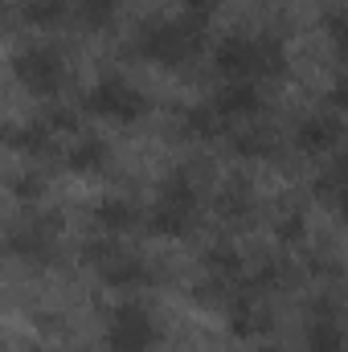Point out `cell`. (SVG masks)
I'll list each match as a JSON object with an SVG mask.
<instances>
[{
    "mask_svg": "<svg viewBox=\"0 0 348 352\" xmlns=\"http://www.w3.org/2000/svg\"><path fill=\"white\" fill-rule=\"evenodd\" d=\"M41 192H45V176H37V173L12 176V197H17V201L33 205V201H41Z\"/></svg>",
    "mask_w": 348,
    "mask_h": 352,
    "instance_id": "23",
    "label": "cell"
},
{
    "mask_svg": "<svg viewBox=\"0 0 348 352\" xmlns=\"http://www.w3.org/2000/svg\"><path fill=\"white\" fill-rule=\"evenodd\" d=\"M340 135H345L340 115H336V111H316V115H307V119L295 127V148H299L303 156H324V152H332V148L340 144Z\"/></svg>",
    "mask_w": 348,
    "mask_h": 352,
    "instance_id": "7",
    "label": "cell"
},
{
    "mask_svg": "<svg viewBox=\"0 0 348 352\" xmlns=\"http://www.w3.org/2000/svg\"><path fill=\"white\" fill-rule=\"evenodd\" d=\"M197 221V184L184 173H173L160 184V197L148 213V230L160 238H184Z\"/></svg>",
    "mask_w": 348,
    "mask_h": 352,
    "instance_id": "2",
    "label": "cell"
},
{
    "mask_svg": "<svg viewBox=\"0 0 348 352\" xmlns=\"http://www.w3.org/2000/svg\"><path fill=\"white\" fill-rule=\"evenodd\" d=\"M83 111L98 115V119H115V123H135V119H144L148 98L123 78H98L83 98Z\"/></svg>",
    "mask_w": 348,
    "mask_h": 352,
    "instance_id": "5",
    "label": "cell"
},
{
    "mask_svg": "<svg viewBox=\"0 0 348 352\" xmlns=\"http://www.w3.org/2000/svg\"><path fill=\"white\" fill-rule=\"evenodd\" d=\"M94 270H98V278H102L107 287H140V283H152L148 263H144V258H135V254H127L123 246H119L115 254H107Z\"/></svg>",
    "mask_w": 348,
    "mask_h": 352,
    "instance_id": "10",
    "label": "cell"
},
{
    "mask_svg": "<svg viewBox=\"0 0 348 352\" xmlns=\"http://www.w3.org/2000/svg\"><path fill=\"white\" fill-rule=\"evenodd\" d=\"M66 168H74V173H102L107 168V144L98 140V135H78L74 144H70V152H66Z\"/></svg>",
    "mask_w": 348,
    "mask_h": 352,
    "instance_id": "14",
    "label": "cell"
},
{
    "mask_svg": "<svg viewBox=\"0 0 348 352\" xmlns=\"http://www.w3.org/2000/svg\"><path fill=\"white\" fill-rule=\"evenodd\" d=\"M205 50V25L180 16V21H152L135 33V54L156 62V66H184Z\"/></svg>",
    "mask_w": 348,
    "mask_h": 352,
    "instance_id": "1",
    "label": "cell"
},
{
    "mask_svg": "<svg viewBox=\"0 0 348 352\" xmlns=\"http://www.w3.org/2000/svg\"><path fill=\"white\" fill-rule=\"evenodd\" d=\"M234 152L250 156V160H266V156H274V135L270 131H242L234 140Z\"/></svg>",
    "mask_w": 348,
    "mask_h": 352,
    "instance_id": "20",
    "label": "cell"
},
{
    "mask_svg": "<svg viewBox=\"0 0 348 352\" xmlns=\"http://www.w3.org/2000/svg\"><path fill=\"white\" fill-rule=\"evenodd\" d=\"M213 66L230 82H254V41L250 37H226L213 50Z\"/></svg>",
    "mask_w": 348,
    "mask_h": 352,
    "instance_id": "8",
    "label": "cell"
},
{
    "mask_svg": "<svg viewBox=\"0 0 348 352\" xmlns=\"http://www.w3.org/2000/svg\"><path fill=\"white\" fill-rule=\"evenodd\" d=\"M58 230H62V217L58 213H25L12 230H8V254H17L21 263H54V250H58Z\"/></svg>",
    "mask_w": 348,
    "mask_h": 352,
    "instance_id": "3",
    "label": "cell"
},
{
    "mask_svg": "<svg viewBox=\"0 0 348 352\" xmlns=\"http://www.w3.org/2000/svg\"><path fill=\"white\" fill-rule=\"evenodd\" d=\"M156 344H160V328L144 303H123L111 311L107 352H152Z\"/></svg>",
    "mask_w": 348,
    "mask_h": 352,
    "instance_id": "4",
    "label": "cell"
},
{
    "mask_svg": "<svg viewBox=\"0 0 348 352\" xmlns=\"http://www.w3.org/2000/svg\"><path fill=\"white\" fill-rule=\"evenodd\" d=\"M213 111L230 123V119H250L262 111V94L254 82H226L213 94Z\"/></svg>",
    "mask_w": 348,
    "mask_h": 352,
    "instance_id": "11",
    "label": "cell"
},
{
    "mask_svg": "<svg viewBox=\"0 0 348 352\" xmlns=\"http://www.w3.org/2000/svg\"><path fill=\"white\" fill-rule=\"evenodd\" d=\"M201 263H205V274H213V278H226V283H242V274H246L242 254H238L230 242H217V246H209Z\"/></svg>",
    "mask_w": 348,
    "mask_h": 352,
    "instance_id": "15",
    "label": "cell"
},
{
    "mask_svg": "<svg viewBox=\"0 0 348 352\" xmlns=\"http://www.w3.org/2000/svg\"><path fill=\"white\" fill-rule=\"evenodd\" d=\"M0 144L8 152H25V156H45L54 152V131L33 119V123H21V127H0Z\"/></svg>",
    "mask_w": 348,
    "mask_h": 352,
    "instance_id": "12",
    "label": "cell"
},
{
    "mask_svg": "<svg viewBox=\"0 0 348 352\" xmlns=\"http://www.w3.org/2000/svg\"><path fill=\"white\" fill-rule=\"evenodd\" d=\"M226 119L213 111V102H201V107H188V115H184V135H193V140H217V135H226Z\"/></svg>",
    "mask_w": 348,
    "mask_h": 352,
    "instance_id": "18",
    "label": "cell"
},
{
    "mask_svg": "<svg viewBox=\"0 0 348 352\" xmlns=\"http://www.w3.org/2000/svg\"><path fill=\"white\" fill-rule=\"evenodd\" d=\"M94 217H98V226H102L107 234H127V230L140 221V209H135L127 197H107V201L94 209Z\"/></svg>",
    "mask_w": 348,
    "mask_h": 352,
    "instance_id": "16",
    "label": "cell"
},
{
    "mask_svg": "<svg viewBox=\"0 0 348 352\" xmlns=\"http://www.w3.org/2000/svg\"><path fill=\"white\" fill-rule=\"evenodd\" d=\"M12 74L21 78L25 90L45 98V94H58L62 78H66V62H62V54L54 45H29V50H21L12 58Z\"/></svg>",
    "mask_w": 348,
    "mask_h": 352,
    "instance_id": "6",
    "label": "cell"
},
{
    "mask_svg": "<svg viewBox=\"0 0 348 352\" xmlns=\"http://www.w3.org/2000/svg\"><path fill=\"white\" fill-rule=\"evenodd\" d=\"M259 352H274V349H259Z\"/></svg>",
    "mask_w": 348,
    "mask_h": 352,
    "instance_id": "27",
    "label": "cell"
},
{
    "mask_svg": "<svg viewBox=\"0 0 348 352\" xmlns=\"http://www.w3.org/2000/svg\"><path fill=\"white\" fill-rule=\"evenodd\" d=\"M25 21L29 25H41V29H54L66 21V0H25Z\"/></svg>",
    "mask_w": 348,
    "mask_h": 352,
    "instance_id": "19",
    "label": "cell"
},
{
    "mask_svg": "<svg viewBox=\"0 0 348 352\" xmlns=\"http://www.w3.org/2000/svg\"><path fill=\"white\" fill-rule=\"evenodd\" d=\"M217 4H221V0H184V16L197 21V25H205V21L217 12Z\"/></svg>",
    "mask_w": 348,
    "mask_h": 352,
    "instance_id": "25",
    "label": "cell"
},
{
    "mask_svg": "<svg viewBox=\"0 0 348 352\" xmlns=\"http://www.w3.org/2000/svg\"><path fill=\"white\" fill-rule=\"evenodd\" d=\"M230 303H234V307H230V328H234V336L254 340L262 332H270V311L250 299V291H238Z\"/></svg>",
    "mask_w": 348,
    "mask_h": 352,
    "instance_id": "13",
    "label": "cell"
},
{
    "mask_svg": "<svg viewBox=\"0 0 348 352\" xmlns=\"http://www.w3.org/2000/svg\"><path fill=\"white\" fill-rule=\"evenodd\" d=\"M250 201H254L250 188L238 180V184H230V188L221 192V213H226V217H246V213H250Z\"/></svg>",
    "mask_w": 348,
    "mask_h": 352,
    "instance_id": "22",
    "label": "cell"
},
{
    "mask_svg": "<svg viewBox=\"0 0 348 352\" xmlns=\"http://www.w3.org/2000/svg\"><path fill=\"white\" fill-rule=\"evenodd\" d=\"M279 242H303V213H287L279 221Z\"/></svg>",
    "mask_w": 348,
    "mask_h": 352,
    "instance_id": "24",
    "label": "cell"
},
{
    "mask_svg": "<svg viewBox=\"0 0 348 352\" xmlns=\"http://www.w3.org/2000/svg\"><path fill=\"white\" fill-rule=\"evenodd\" d=\"M254 41V82L262 78H279L287 70V54L279 37H250Z\"/></svg>",
    "mask_w": 348,
    "mask_h": 352,
    "instance_id": "17",
    "label": "cell"
},
{
    "mask_svg": "<svg viewBox=\"0 0 348 352\" xmlns=\"http://www.w3.org/2000/svg\"><path fill=\"white\" fill-rule=\"evenodd\" d=\"M312 307H316V311H312V324H307V332H303L307 352H345V332H340V320H336L332 299H320V303H312Z\"/></svg>",
    "mask_w": 348,
    "mask_h": 352,
    "instance_id": "9",
    "label": "cell"
},
{
    "mask_svg": "<svg viewBox=\"0 0 348 352\" xmlns=\"http://www.w3.org/2000/svg\"><path fill=\"white\" fill-rule=\"evenodd\" d=\"M83 25L87 29H107L111 21H115V12H119V0H83Z\"/></svg>",
    "mask_w": 348,
    "mask_h": 352,
    "instance_id": "21",
    "label": "cell"
},
{
    "mask_svg": "<svg viewBox=\"0 0 348 352\" xmlns=\"http://www.w3.org/2000/svg\"><path fill=\"white\" fill-rule=\"evenodd\" d=\"M340 173H345V168H340V164H332V168L324 173V180L316 184V192H320V197H328V201H336V192H340Z\"/></svg>",
    "mask_w": 348,
    "mask_h": 352,
    "instance_id": "26",
    "label": "cell"
}]
</instances>
